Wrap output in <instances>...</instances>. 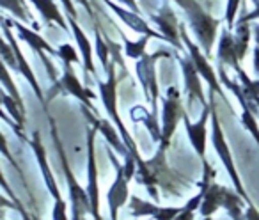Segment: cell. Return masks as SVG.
Wrapping results in <instances>:
<instances>
[{
	"label": "cell",
	"mask_w": 259,
	"mask_h": 220,
	"mask_svg": "<svg viewBox=\"0 0 259 220\" xmlns=\"http://www.w3.org/2000/svg\"><path fill=\"white\" fill-rule=\"evenodd\" d=\"M165 151L167 148L160 146L158 153L151 160H148V162H144L142 158L137 160L139 183L148 188L149 195L156 202L160 201L158 194H156V188H163L165 192H170L174 195H180L181 190L187 188V181H183V178L178 172H174L169 163H167Z\"/></svg>",
	"instance_id": "6da1fadb"
},
{
	"label": "cell",
	"mask_w": 259,
	"mask_h": 220,
	"mask_svg": "<svg viewBox=\"0 0 259 220\" xmlns=\"http://www.w3.org/2000/svg\"><path fill=\"white\" fill-rule=\"evenodd\" d=\"M107 75H108L107 82H100V80H98V87H100V96H101V101H103V107H105V110H107L108 117L114 119L119 134H121L122 141H124L126 148H128V153H132V155L137 156V160H141L134 139L130 137L128 130L124 128V124H122L121 117H119V114H117V80H115L114 64H108Z\"/></svg>",
	"instance_id": "7a4b0ae2"
},
{
	"label": "cell",
	"mask_w": 259,
	"mask_h": 220,
	"mask_svg": "<svg viewBox=\"0 0 259 220\" xmlns=\"http://www.w3.org/2000/svg\"><path fill=\"white\" fill-rule=\"evenodd\" d=\"M209 105H211V119H209V123H211V144H213V148H215L219 158L222 160V163H224V167H226L227 174H229L231 181H233L234 190L243 197L245 202L250 204V199H248L247 192H245L243 185H241V181H240V176H238L236 167H234V160H233V156H231V149H229V146H227L226 139H224V131H222V126H220V119H219V114H217V107H215V101H213V96L209 98Z\"/></svg>",
	"instance_id": "3957f363"
},
{
	"label": "cell",
	"mask_w": 259,
	"mask_h": 220,
	"mask_svg": "<svg viewBox=\"0 0 259 220\" xmlns=\"http://www.w3.org/2000/svg\"><path fill=\"white\" fill-rule=\"evenodd\" d=\"M50 123H52V134H54V142H55V146H57L59 155H61L62 169H64L66 180H68L69 201H71V213H73L75 216H82L83 213H93V206H91L89 194H87V190H83V188L80 187L78 181H76V180H75V176H73V172L69 170L68 160H66V155H64V149H62L61 141H59L57 134H55L54 121H50Z\"/></svg>",
	"instance_id": "277c9868"
},
{
	"label": "cell",
	"mask_w": 259,
	"mask_h": 220,
	"mask_svg": "<svg viewBox=\"0 0 259 220\" xmlns=\"http://www.w3.org/2000/svg\"><path fill=\"white\" fill-rule=\"evenodd\" d=\"M185 13H187L190 27L194 29L195 36H197V39H199V43H201L204 54L209 55L211 54V47H213V41H215L217 29H219L220 22L213 18V16H209L208 13L199 6V2L194 6V8H190Z\"/></svg>",
	"instance_id": "5b68a950"
},
{
	"label": "cell",
	"mask_w": 259,
	"mask_h": 220,
	"mask_svg": "<svg viewBox=\"0 0 259 220\" xmlns=\"http://www.w3.org/2000/svg\"><path fill=\"white\" fill-rule=\"evenodd\" d=\"M185 116V108L181 103V94L176 87L167 89V96L163 100V123H162V142L163 148H169L176 126Z\"/></svg>",
	"instance_id": "8992f818"
},
{
	"label": "cell",
	"mask_w": 259,
	"mask_h": 220,
	"mask_svg": "<svg viewBox=\"0 0 259 220\" xmlns=\"http://www.w3.org/2000/svg\"><path fill=\"white\" fill-rule=\"evenodd\" d=\"M160 57H169V54L165 52H156L153 55L146 54L142 59L137 61V75L139 80H141V85L144 89L146 98L151 103L153 110L151 112L156 116V101L160 98V91H158V83H156V73H155V61Z\"/></svg>",
	"instance_id": "52a82bcc"
},
{
	"label": "cell",
	"mask_w": 259,
	"mask_h": 220,
	"mask_svg": "<svg viewBox=\"0 0 259 220\" xmlns=\"http://www.w3.org/2000/svg\"><path fill=\"white\" fill-rule=\"evenodd\" d=\"M96 128L91 126L87 130V194L93 206L94 220H101L100 215V187H98V167H96V155H94V137H96Z\"/></svg>",
	"instance_id": "ba28073f"
},
{
	"label": "cell",
	"mask_w": 259,
	"mask_h": 220,
	"mask_svg": "<svg viewBox=\"0 0 259 220\" xmlns=\"http://www.w3.org/2000/svg\"><path fill=\"white\" fill-rule=\"evenodd\" d=\"M202 108H204V110H202L201 119H199L197 123H190L188 114L185 112L183 124H185V130H187L188 139H190V144H192V148H194V151L197 153L199 158H201L202 162H206V139H208V131H206V128H208V123H209V119H211V105L208 103Z\"/></svg>",
	"instance_id": "9c48e42d"
},
{
	"label": "cell",
	"mask_w": 259,
	"mask_h": 220,
	"mask_svg": "<svg viewBox=\"0 0 259 220\" xmlns=\"http://www.w3.org/2000/svg\"><path fill=\"white\" fill-rule=\"evenodd\" d=\"M108 156H110L112 163H114L115 170V180L112 183L110 190H108V195H107V201H108V211H110V220H117V211L119 208L128 202V197H130V192H128V180L124 176V170H122V165H119V162L114 158L110 151H108Z\"/></svg>",
	"instance_id": "30bf717a"
},
{
	"label": "cell",
	"mask_w": 259,
	"mask_h": 220,
	"mask_svg": "<svg viewBox=\"0 0 259 220\" xmlns=\"http://www.w3.org/2000/svg\"><path fill=\"white\" fill-rule=\"evenodd\" d=\"M181 39L185 41V45H187L188 52H190V59L194 61L195 68H197V71L201 73V76L206 80V82L209 83V89H211V93L215 91L217 94H220V96L226 100V96H224L222 89H220V80L219 76L215 75V71H213V66L208 62V59H206V55L202 54L201 50H199V47L194 43V41L188 37V34L185 32V29H181ZM227 101V100H226Z\"/></svg>",
	"instance_id": "8fae6325"
},
{
	"label": "cell",
	"mask_w": 259,
	"mask_h": 220,
	"mask_svg": "<svg viewBox=\"0 0 259 220\" xmlns=\"http://www.w3.org/2000/svg\"><path fill=\"white\" fill-rule=\"evenodd\" d=\"M153 22H156V25L160 27V32L163 34L165 41H169L172 47H176L178 50H181V30L178 18L174 15V11L167 4L162 6L158 15L153 16Z\"/></svg>",
	"instance_id": "7c38bea8"
},
{
	"label": "cell",
	"mask_w": 259,
	"mask_h": 220,
	"mask_svg": "<svg viewBox=\"0 0 259 220\" xmlns=\"http://www.w3.org/2000/svg\"><path fill=\"white\" fill-rule=\"evenodd\" d=\"M180 64H181V69H183L185 89H187V93H188V103H192L194 100H199V103H201L202 107H206L209 101H206L204 91H202L201 80H199L201 73L197 71L194 61H192V59H180Z\"/></svg>",
	"instance_id": "4fadbf2b"
},
{
	"label": "cell",
	"mask_w": 259,
	"mask_h": 220,
	"mask_svg": "<svg viewBox=\"0 0 259 220\" xmlns=\"http://www.w3.org/2000/svg\"><path fill=\"white\" fill-rule=\"evenodd\" d=\"M130 211L134 216H153L156 220H174L180 215L181 208H160L153 202L141 201L137 195L130 197Z\"/></svg>",
	"instance_id": "5bb4252c"
},
{
	"label": "cell",
	"mask_w": 259,
	"mask_h": 220,
	"mask_svg": "<svg viewBox=\"0 0 259 220\" xmlns=\"http://www.w3.org/2000/svg\"><path fill=\"white\" fill-rule=\"evenodd\" d=\"M4 36H6V39L9 41V45L13 47V50H15V55H16V61H18V69L16 71L20 73V75H23L27 80H29V83H30V87L34 89V93H36V96H37V100H39V103H43L45 105V98H43V91H41V87H39V83H37V80H36V75H34V71L30 69V66H29V62L25 61V57H23V54H22V50H20V47H18V43L15 41V37H13V34H11V30H9V23L4 20Z\"/></svg>",
	"instance_id": "9a60e30c"
},
{
	"label": "cell",
	"mask_w": 259,
	"mask_h": 220,
	"mask_svg": "<svg viewBox=\"0 0 259 220\" xmlns=\"http://www.w3.org/2000/svg\"><path fill=\"white\" fill-rule=\"evenodd\" d=\"M202 165H204V174H202L201 190H199V194H195L194 197H192L190 201H188L187 204L181 208L180 215H178L174 220H194L195 218V211L201 208L202 199H204V195H206V190H208L209 183H211L213 178H215V174H217L215 170L211 169V165H208V162H202Z\"/></svg>",
	"instance_id": "2e32d148"
},
{
	"label": "cell",
	"mask_w": 259,
	"mask_h": 220,
	"mask_svg": "<svg viewBox=\"0 0 259 220\" xmlns=\"http://www.w3.org/2000/svg\"><path fill=\"white\" fill-rule=\"evenodd\" d=\"M105 4L108 6V8L112 9V11L115 13V15L119 16V18L122 20V22L126 23V25L130 27L132 30H135V32H139L141 36H151V37H158V39H165L163 37V34L160 32H155V30L151 29V27L148 25V23L144 22V20L139 16V13L135 11H126V9L119 8L117 4H114V2H110V0H103Z\"/></svg>",
	"instance_id": "e0dca14e"
},
{
	"label": "cell",
	"mask_w": 259,
	"mask_h": 220,
	"mask_svg": "<svg viewBox=\"0 0 259 220\" xmlns=\"http://www.w3.org/2000/svg\"><path fill=\"white\" fill-rule=\"evenodd\" d=\"M61 85L64 87L69 94H73L75 98H78L82 103H85L87 108L94 110L91 100H96V94H94L93 91L85 89V87L80 83V80L76 78V75L73 73L71 64H64V75H62V78H61Z\"/></svg>",
	"instance_id": "ac0fdd59"
},
{
	"label": "cell",
	"mask_w": 259,
	"mask_h": 220,
	"mask_svg": "<svg viewBox=\"0 0 259 220\" xmlns=\"http://www.w3.org/2000/svg\"><path fill=\"white\" fill-rule=\"evenodd\" d=\"M30 146H32L34 153H36V158H37V162H39L41 172H43V176H45V181H47L48 190H50V194L54 195L55 201H61V199H62L61 190H59L57 183H55L54 174H52L50 167H48L47 153H45V148H43V144H41V137H39V134H37V131H34V139H32V142H30Z\"/></svg>",
	"instance_id": "d6986e66"
},
{
	"label": "cell",
	"mask_w": 259,
	"mask_h": 220,
	"mask_svg": "<svg viewBox=\"0 0 259 220\" xmlns=\"http://www.w3.org/2000/svg\"><path fill=\"white\" fill-rule=\"evenodd\" d=\"M83 114H85V117L91 121V124H93L94 128H96L98 131H100L101 135H103L105 139H107V142L112 146V148L115 149L117 153H121V155H128V148H126V144H122L121 142V139L122 137H119L117 135V131L114 130V126H112L110 123H108L107 119H101V117H96L94 114H91V112H87V110H83Z\"/></svg>",
	"instance_id": "ffe728a7"
},
{
	"label": "cell",
	"mask_w": 259,
	"mask_h": 220,
	"mask_svg": "<svg viewBox=\"0 0 259 220\" xmlns=\"http://www.w3.org/2000/svg\"><path fill=\"white\" fill-rule=\"evenodd\" d=\"M219 61L222 64H229L234 68L236 71L240 68V59H238V54H236V45H234V36L231 34L229 29L222 30V36H220V43H219Z\"/></svg>",
	"instance_id": "44dd1931"
},
{
	"label": "cell",
	"mask_w": 259,
	"mask_h": 220,
	"mask_svg": "<svg viewBox=\"0 0 259 220\" xmlns=\"http://www.w3.org/2000/svg\"><path fill=\"white\" fill-rule=\"evenodd\" d=\"M226 190H227L226 187L215 183V181L209 183L204 199H202V204H201V208H199V211H201L202 216H211L213 213H215L217 209L224 204V195H226Z\"/></svg>",
	"instance_id": "7402d4cb"
},
{
	"label": "cell",
	"mask_w": 259,
	"mask_h": 220,
	"mask_svg": "<svg viewBox=\"0 0 259 220\" xmlns=\"http://www.w3.org/2000/svg\"><path fill=\"white\" fill-rule=\"evenodd\" d=\"M69 25L73 29V34H75L76 45H78L80 52H82V59H83V73L89 71L91 75L96 76V68L93 64V47H91V41L87 39L85 32L80 29V25L76 23V20L69 18Z\"/></svg>",
	"instance_id": "603a6c76"
},
{
	"label": "cell",
	"mask_w": 259,
	"mask_h": 220,
	"mask_svg": "<svg viewBox=\"0 0 259 220\" xmlns=\"http://www.w3.org/2000/svg\"><path fill=\"white\" fill-rule=\"evenodd\" d=\"M9 23H11V22H9ZM11 25L15 27L16 30H18L20 37H22V39L25 41V43L29 45V47L32 48L34 52H37L39 55H43V52H48V54H55V55H57V52H55L54 48H52L50 45H48L47 41H45L37 32L27 29L25 25H22V23H18V22H13Z\"/></svg>",
	"instance_id": "cb8c5ba5"
},
{
	"label": "cell",
	"mask_w": 259,
	"mask_h": 220,
	"mask_svg": "<svg viewBox=\"0 0 259 220\" xmlns=\"http://www.w3.org/2000/svg\"><path fill=\"white\" fill-rule=\"evenodd\" d=\"M30 2L36 6V9L41 13V16L47 22H55L62 30L68 32V23H66L64 16L61 15V11H59L57 4H55L54 0H30Z\"/></svg>",
	"instance_id": "d4e9b609"
},
{
	"label": "cell",
	"mask_w": 259,
	"mask_h": 220,
	"mask_svg": "<svg viewBox=\"0 0 259 220\" xmlns=\"http://www.w3.org/2000/svg\"><path fill=\"white\" fill-rule=\"evenodd\" d=\"M241 195L238 194L236 190H226V195H224V208L229 213V216L233 220H247V215L241 213Z\"/></svg>",
	"instance_id": "484cf974"
},
{
	"label": "cell",
	"mask_w": 259,
	"mask_h": 220,
	"mask_svg": "<svg viewBox=\"0 0 259 220\" xmlns=\"http://www.w3.org/2000/svg\"><path fill=\"white\" fill-rule=\"evenodd\" d=\"M248 41H250V27H248V23L238 22L236 34H234V45H236V54L240 61H243L245 55H247Z\"/></svg>",
	"instance_id": "4316f807"
},
{
	"label": "cell",
	"mask_w": 259,
	"mask_h": 220,
	"mask_svg": "<svg viewBox=\"0 0 259 220\" xmlns=\"http://www.w3.org/2000/svg\"><path fill=\"white\" fill-rule=\"evenodd\" d=\"M241 108H243V112H241V124H243L245 130L255 139V142H257V146H259V126H257V121H255L254 108L250 107V103L241 105Z\"/></svg>",
	"instance_id": "83f0119b"
},
{
	"label": "cell",
	"mask_w": 259,
	"mask_h": 220,
	"mask_svg": "<svg viewBox=\"0 0 259 220\" xmlns=\"http://www.w3.org/2000/svg\"><path fill=\"white\" fill-rule=\"evenodd\" d=\"M2 103L8 108V112L13 116V119L18 123V126L22 128L25 124V110L18 105V101L11 96V94H2Z\"/></svg>",
	"instance_id": "f1b7e54d"
},
{
	"label": "cell",
	"mask_w": 259,
	"mask_h": 220,
	"mask_svg": "<svg viewBox=\"0 0 259 220\" xmlns=\"http://www.w3.org/2000/svg\"><path fill=\"white\" fill-rule=\"evenodd\" d=\"M149 37H151V36H141V39H137V41H128V39H126L124 54L128 55V57L135 59V61L142 59L146 55V45H148Z\"/></svg>",
	"instance_id": "f546056e"
},
{
	"label": "cell",
	"mask_w": 259,
	"mask_h": 220,
	"mask_svg": "<svg viewBox=\"0 0 259 220\" xmlns=\"http://www.w3.org/2000/svg\"><path fill=\"white\" fill-rule=\"evenodd\" d=\"M0 6L4 9H8L9 13H13L15 18L22 20V22H32V18H30V15L25 9V4L20 2V0H0Z\"/></svg>",
	"instance_id": "4dcf8cb0"
},
{
	"label": "cell",
	"mask_w": 259,
	"mask_h": 220,
	"mask_svg": "<svg viewBox=\"0 0 259 220\" xmlns=\"http://www.w3.org/2000/svg\"><path fill=\"white\" fill-rule=\"evenodd\" d=\"M238 76L241 78V83H243V89H245V94L248 98H254V96H259V80H250L247 76V73L243 71L241 68L236 69Z\"/></svg>",
	"instance_id": "1f68e13d"
},
{
	"label": "cell",
	"mask_w": 259,
	"mask_h": 220,
	"mask_svg": "<svg viewBox=\"0 0 259 220\" xmlns=\"http://www.w3.org/2000/svg\"><path fill=\"white\" fill-rule=\"evenodd\" d=\"M2 85L9 91V94H11V96L18 101L20 107L23 108V103H22V98H20V94H18V89H16V85L11 80V75H9V66H4V69H2ZM23 110H25V108H23Z\"/></svg>",
	"instance_id": "d6a6232c"
},
{
	"label": "cell",
	"mask_w": 259,
	"mask_h": 220,
	"mask_svg": "<svg viewBox=\"0 0 259 220\" xmlns=\"http://www.w3.org/2000/svg\"><path fill=\"white\" fill-rule=\"evenodd\" d=\"M2 57H4V62L6 66H9V68H13L16 71L18 69V61H16V55H15V50H13V47L9 45V41L6 39L4 43H2Z\"/></svg>",
	"instance_id": "836d02e7"
},
{
	"label": "cell",
	"mask_w": 259,
	"mask_h": 220,
	"mask_svg": "<svg viewBox=\"0 0 259 220\" xmlns=\"http://www.w3.org/2000/svg\"><path fill=\"white\" fill-rule=\"evenodd\" d=\"M57 55L64 61V64H71V62H78V54L75 52V48L71 45H61V48L57 50Z\"/></svg>",
	"instance_id": "e575fe53"
},
{
	"label": "cell",
	"mask_w": 259,
	"mask_h": 220,
	"mask_svg": "<svg viewBox=\"0 0 259 220\" xmlns=\"http://www.w3.org/2000/svg\"><path fill=\"white\" fill-rule=\"evenodd\" d=\"M241 0H227V8H226V22H227V29L233 30L234 27V18H236L238 8H240Z\"/></svg>",
	"instance_id": "d590c367"
},
{
	"label": "cell",
	"mask_w": 259,
	"mask_h": 220,
	"mask_svg": "<svg viewBox=\"0 0 259 220\" xmlns=\"http://www.w3.org/2000/svg\"><path fill=\"white\" fill-rule=\"evenodd\" d=\"M96 54H98V57H100L103 68L107 69L108 68V47L105 45L103 37L100 36V32H98V30H96Z\"/></svg>",
	"instance_id": "8d00e7d4"
},
{
	"label": "cell",
	"mask_w": 259,
	"mask_h": 220,
	"mask_svg": "<svg viewBox=\"0 0 259 220\" xmlns=\"http://www.w3.org/2000/svg\"><path fill=\"white\" fill-rule=\"evenodd\" d=\"M54 220H68V216H66V202L64 199H61V201H55V206H54Z\"/></svg>",
	"instance_id": "74e56055"
},
{
	"label": "cell",
	"mask_w": 259,
	"mask_h": 220,
	"mask_svg": "<svg viewBox=\"0 0 259 220\" xmlns=\"http://www.w3.org/2000/svg\"><path fill=\"white\" fill-rule=\"evenodd\" d=\"M61 2L64 4V9H66V13H68L69 18H73V20L78 18V15H76V9H75V6H73L71 0H61Z\"/></svg>",
	"instance_id": "f35d334b"
},
{
	"label": "cell",
	"mask_w": 259,
	"mask_h": 220,
	"mask_svg": "<svg viewBox=\"0 0 259 220\" xmlns=\"http://www.w3.org/2000/svg\"><path fill=\"white\" fill-rule=\"evenodd\" d=\"M254 2H257V4H255V9L252 13H248V15H245L243 18H240V23H248L250 20L259 18V0H254Z\"/></svg>",
	"instance_id": "ab89813d"
},
{
	"label": "cell",
	"mask_w": 259,
	"mask_h": 220,
	"mask_svg": "<svg viewBox=\"0 0 259 220\" xmlns=\"http://www.w3.org/2000/svg\"><path fill=\"white\" fill-rule=\"evenodd\" d=\"M174 2H176L183 11H188V9L194 8V6L197 4V0H174Z\"/></svg>",
	"instance_id": "60d3db41"
},
{
	"label": "cell",
	"mask_w": 259,
	"mask_h": 220,
	"mask_svg": "<svg viewBox=\"0 0 259 220\" xmlns=\"http://www.w3.org/2000/svg\"><path fill=\"white\" fill-rule=\"evenodd\" d=\"M245 215H247V220H259V211L252 204H248V208H247V211H245Z\"/></svg>",
	"instance_id": "b9f144b4"
},
{
	"label": "cell",
	"mask_w": 259,
	"mask_h": 220,
	"mask_svg": "<svg viewBox=\"0 0 259 220\" xmlns=\"http://www.w3.org/2000/svg\"><path fill=\"white\" fill-rule=\"evenodd\" d=\"M121 2H122L124 6H128V8L132 9V11L139 13V6H137V2H135V0H121Z\"/></svg>",
	"instance_id": "7bdbcfd3"
},
{
	"label": "cell",
	"mask_w": 259,
	"mask_h": 220,
	"mask_svg": "<svg viewBox=\"0 0 259 220\" xmlns=\"http://www.w3.org/2000/svg\"><path fill=\"white\" fill-rule=\"evenodd\" d=\"M254 71L259 75V47L254 48Z\"/></svg>",
	"instance_id": "ee69618b"
},
{
	"label": "cell",
	"mask_w": 259,
	"mask_h": 220,
	"mask_svg": "<svg viewBox=\"0 0 259 220\" xmlns=\"http://www.w3.org/2000/svg\"><path fill=\"white\" fill-rule=\"evenodd\" d=\"M76 2H78L80 6H83V8L87 9V13H89V15H93V11H91V6H89V2H87V0H76Z\"/></svg>",
	"instance_id": "f6af8a7d"
},
{
	"label": "cell",
	"mask_w": 259,
	"mask_h": 220,
	"mask_svg": "<svg viewBox=\"0 0 259 220\" xmlns=\"http://www.w3.org/2000/svg\"><path fill=\"white\" fill-rule=\"evenodd\" d=\"M254 36H255V43H257V47H259V23L255 25V29H254Z\"/></svg>",
	"instance_id": "bcb514c9"
},
{
	"label": "cell",
	"mask_w": 259,
	"mask_h": 220,
	"mask_svg": "<svg viewBox=\"0 0 259 220\" xmlns=\"http://www.w3.org/2000/svg\"><path fill=\"white\" fill-rule=\"evenodd\" d=\"M73 220H82V216H73Z\"/></svg>",
	"instance_id": "7dc6e473"
},
{
	"label": "cell",
	"mask_w": 259,
	"mask_h": 220,
	"mask_svg": "<svg viewBox=\"0 0 259 220\" xmlns=\"http://www.w3.org/2000/svg\"><path fill=\"white\" fill-rule=\"evenodd\" d=\"M202 220H213V218H211V216H204Z\"/></svg>",
	"instance_id": "c3c4849f"
}]
</instances>
